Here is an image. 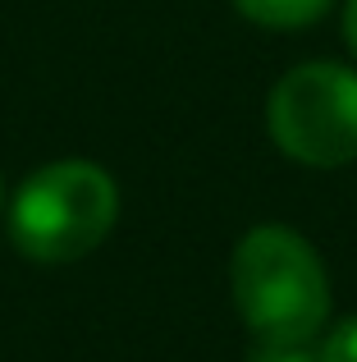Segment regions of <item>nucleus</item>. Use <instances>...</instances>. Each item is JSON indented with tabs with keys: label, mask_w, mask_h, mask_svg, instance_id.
Returning a JSON list of instances; mask_svg holds the SVG:
<instances>
[{
	"label": "nucleus",
	"mask_w": 357,
	"mask_h": 362,
	"mask_svg": "<svg viewBox=\"0 0 357 362\" xmlns=\"http://www.w3.org/2000/svg\"><path fill=\"white\" fill-rule=\"evenodd\" d=\"M234 303L257 339H316L330 317V280L316 247L289 225H257L234 247Z\"/></svg>",
	"instance_id": "f257e3e1"
},
{
	"label": "nucleus",
	"mask_w": 357,
	"mask_h": 362,
	"mask_svg": "<svg viewBox=\"0 0 357 362\" xmlns=\"http://www.w3.org/2000/svg\"><path fill=\"white\" fill-rule=\"evenodd\" d=\"M119 216V188L92 160L42 165L9 206V239L23 257L46 266L78 262L106 243Z\"/></svg>",
	"instance_id": "f03ea898"
},
{
	"label": "nucleus",
	"mask_w": 357,
	"mask_h": 362,
	"mask_svg": "<svg viewBox=\"0 0 357 362\" xmlns=\"http://www.w3.org/2000/svg\"><path fill=\"white\" fill-rule=\"evenodd\" d=\"M270 138L303 165L357 160V74L344 64H298L270 92Z\"/></svg>",
	"instance_id": "7ed1b4c3"
},
{
	"label": "nucleus",
	"mask_w": 357,
	"mask_h": 362,
	"mask_svg": "<svg viewBox=\"0 0 357 362\" xmlns=\"http://www.w3.org/2000/svg\"><path fill=\"white\" fill-rule=\"evenodd\" d=\"M243 18L261 28H307L334 5V0H234Z\"/></svg>",
	"instance_id": "20e7f679"
},
{
	"label": "nucleus",
	"mask_w": 357,
	"mask_h": 362,
	"mask_svg": "<svg viewBox=\"0 0 357 362\" xmlns=\"http://www.w3.org/2000/svg\"><path fill=\"white\" fill-rule=\"evenodd\" d=\"M248 362H321L316 339H257Z\"/></svg>",
	"instance_id": "39448f33"
},
{
	"label": "nucleus",
	"mask_w": 357,
	"mask_h": 362,
	"mask_svg": "<svg viewBox=\"0 0 357 362\" xmlns=\"http://www.w3.org/2000/svg\"><path fill=\"white\" fill-rule=\"evenodd\" d=\"M321 362H357V317L339 321L321 344Z\"/></svg>",
	"instance_id": "423d86ee"
},
{
	"label": "nucleus",
	"mask_w": 357,
	"mask_h": 362,
	"mask_svg": "<svg viewBox=\"0 0 357 362\" xmlns=\"http://www.w3.org/2000/svg\"><path fill=\"white\" fill-rule=\"evenodd\" d=\"M344 33H349V46L357 51V0H349V9H344Z\"/></svg>",
	"instance_id": "0eeeda50"
}]
</instances>
